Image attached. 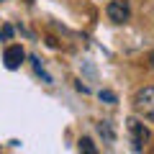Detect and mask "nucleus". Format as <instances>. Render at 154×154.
I'll return each mask as SVG.
<instances>
[{
    "label": "nucleus",
    "mask_w": 154,
    "mask_h": 154,
    "mask_svg": "<svg viewBox=\"0 0 154 154\" xmlns=\"http://www.w3.org/2000/svg\"><path fill=\"white\" fill-rule=\"evenodd\" d=\"M149 62H152V67H154V51H152V57H149Z\"/></svg>",
    "instance_id": "9"
},
{
    "label": "nucleus",
    "mask_w": 154,
    "mask_h": 154,
    "mask_svg": "<svg viewBox=\"0 0 154 154\" xmlns=\"http://www.w3.org/2000/svg\"><path fill=\"white\" fill-rule=\"evenodd\" d=\"M0 36H3V38H11V36H13V28H11V26H5L3 31H0Z\"/></svg>",
    "instance_id": "8"
},
{
    "label": "nucleus",
    "mask_w": 154,
    "mask_h": 154,
    "mask_svg": "<svg viewBox=\"0 0 154 154\" xmlns=\"http://www.w3.org/2000/svg\"><path fill=\"white\" fill-rule=\"evenodd\" d=\"M98 131H100V136H105V141H113V128H110V123H108V121L100 123Z\"/></svg>",
    "instance_id": "5"
},
{
    "label": "nucleus",
    "mask_w": 154,
    "mask_h": 154,
    "mask_svg": "<svg viewBox=\"0 0 154 154\" xmlns=\"http://www.w3.org/2000/svg\"><path fill=\"white\" fill-rule=\"evenodd\" d=\"M80 152H88V154H95V146L90 139H80Z\"/></svg>",
    "instance_id": "6"
},
{
    "label": "nucleus",
    "mask_w": 154,
    "mask_h": 154,
    "mask_svg": "<svg viewBox=\"0 0 154 154\" xmlns=\"http://www.w3.org/2000/svg\"><path fill=\"white\" fill-rule=\"evenodd\" d=\"M128 134H131V144L136 152H141L144 144L149 141V128L144 126L139 118H128Z\"/></svg>",
    "instance_id": "2"
},
{
    "label": "nucleus",
    "mask_w": 154,
    "mask_h": 154,
    "mask_svg": "<svg viewBox=\"0 0 154 154\" xmlns=\"http://www.w3.org/2000/svg\"><path fill=\"white\" fill-rule=\"evenodd\" d=\"M108 18L113 23H126L128 18H131V8H128L126 0H113V3H108Z\"/></svg>",
    "instance_id": "3"
},
{
    "label": "nucleus",
    "mask_w": 154,
    "mask_h": 154,
    "mask_svg": "<svg viewBox=\"0 0 154 154\" xmlns=\"http://www.w3.org/2000/svg\"><path fill=\"white\" fill-rule=\"evenodd\" d=\"M100 100H105V103H116V93H110V90H100Z\"/></svg>",
    "instance_id": "7"
},
{
    "label": "nucleus",
    "mask_w": 154,
    "mask_h": 154,
    "mask_svg": "<svg viewBox=\"0 0 154 154\" xmlns=\"http://www.w3.org/2000/svg\"><path fill=\"white\" fill-rule=\"evenodd\" d=\"M134 108L146 121H154V88H141L134 95Z\"/></svg>",
    "instance_id": "1"
},
{
    "label": "nucleus",
    "mask_w": 154,
    "mask_h": 154,
    "mask_svg": "<svg viewBox=\"0 0 154 154\" xmlns=\"http://www.w3.org/2000/svg\"><path fill=\"white\" fill-rule=\"evenodd\" d=\"M23 49L21 46H8L5 49V67L8 69H18V67H21V62H23Z\"/></svg>",
    "instance_id": "4"
}]
</instances>
